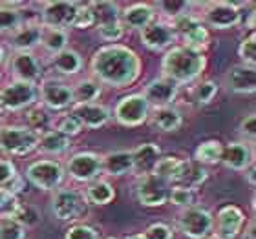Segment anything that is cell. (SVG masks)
<instances>
[{
	"instance_id": "obj_36",
	"label": "cell",
	"mask_w": 256,
	"mask_h": 239,
	"mask_svg": "<svg viewBox=\"0 0 256 239\" xmlns=\"http://www.w3.org/2000/svg\"><path fill=\"white\" fill-rule=\"evenodd\" d=\"M20 210L18 199L8 188H0V221L2 219H15Z\"/></svg>"
},
{
	"instance_id": "obj_11",
	"label": "cell",
	"mask_w": 256,
	"mask_h": 239,
	"mask_svg": "<svg viewBox=\"0 0 256 239\" xmlns=\"http://www.w3.org/2000/svg\"><path fill=\"white\" fill-rule=\"evenodd\" d=\"M202 16L203 24L214 29H230L242 24V11L232 2H208Z\"/></svg>"
},
{
	"instance_id": "obj_2",
	"label": "cell",
	"mask_w": 256,
	"mask_h": 239,
	"mask_svg": "<svg viewBox=\"0 0 256 239\" xmlns=\"http://www.w3.org/2000/svg\"><path fill=\"white\" fill-rule=\"evenodd\" d=\"M205 66H207V59H205L203 51L187 48L183 44L172 46L161 60L163 77L170 79L178 86L196 80L203 73Z\"/></svg>"
},
{
	"instance_id": "obj_7",
	"label": "cell",
	"mask_w": 256,
	"mask_h": 239,
	"mask_svg": "<svg viewBox=\"0 0 256 239\" xmlns=\"http://www.w3.org/2000/svg\"><path fill=\"white\" fill-rule=\"evenodd\" d=\"M52 212L60 221H74L86 214L84 194L74 188H57L52 197Z\"/></svg>"
},
{
	"instance_id": "obj_41",
	"label": "cell",
	"mask_w": 256,
	"mask_h": 239,
	"mask_svg": "<svg viewBox=\"0 0 256 239\" xmlns=\"http://www.w3.org/2000/svg\"><path fill=\"white\" fill-rule=\"evenodd\" d=\"M168 201L180 208L194 207V192L183 186H170V194H168Z\"/></svg>"
},
{
	"instance_id": "obj_21",
	"label": "cell",
	"mask_w": 256,
	"mask_h": 239,
	"mask_svg": "<svg viewBox=\"0 0 256 239\" xmlns=\"http://www.w3.org/2000/svg\"><path fill=\"white\" fill-rule=\"evenodd\" d=\"M225 86L227 90L238 95H247V93H254L256 90V68L246 66V64H238L227 71L225 75Z\"/></svg>"
},
{
	"instance_id": "obj_20",
	"label": "cell",
	"mask_w": 256,
	"mask_h": 239,
	"mask_svg": "<svg viewBox=\"0 0 256 239\" xmlns=\"http://www.w3.org/2000/svg\"><path fill=\"white\" fill-rule=\"evenodd\" d=\"M246 223V216L240 208L234 205H227L218 212L214 227H216V236H220L222 239H234L240 234Z\"/></svg>"
},
{
	"instance_id": "obj_10",
	"label": "cell",
	"mask_w": 256,
	"mask_h": 239,
	"mask_svg": "<svg viewBox=\"0 0 256 239\" xmlns=\"http://www.w3.org/2000/svg\"><path fill=\"white\" fill-rule=\"evenodd\" d=\"M170 186L172 185L168 181L150 174V176L139 177L138 185H136V196L143 207H163L168 201Z\"/></svg>"
},
{
	"instance_id": "obj_44",
	"label": "cell",
	"mask_w": 256,
	"mask_h": 239,
	"mask_svg": "<svg viewBox=\"0 0 256 239\" xmlns=\"http://www.w3.org/2000/svg\"><path fill=\"white\" fill-rule=\"evenodd\" d=\"M96 24V18H94V13H92L90 5L88 4H79L77 5V15H75L74 26L77 29H86V27H92Z\"/></svg>"
},
{
	"instance_id": "obj_49",
	"label": "cell",
	"mask_w": 256,
	"mask_h": 239,
	"mask_svg": "<svg viewBox=\"0 0 256 239\" xmlns=\"http://www.w3.org/2000/svg\"><path fill=\"white\" fill-rule=\"evenodd\" d=\"M16 177V168L15 165L8 159L0 161V188H6V185L13 183Z\"/></svg>"
},
{
	"instance_id": "obj_42",
	"label": "cell",
	"mask_w": 256,
	"mask_h": 239,
	"mask_svg": "<svg viewBox=\"0 0 256 239\" xmlns=\"http://www.w3.org/2000/svg\"><path fill=\"white\" fill-rule=\"evenodd\" d=\"M180 161L182 159H178V157H161L154 168V176L170 183L172 176H174V172H176L178 165H180Z\"/></svg>"
},
{
	"instance_id": "obj_30",
	"label": "cell",
	"mask_w": 256,
	"mask_h": 239,
	"mask_svg": "<svg viewBox=\"0 0 256 239\" xmlns=\"http://www.w3.org/2000/svg\"><path fill=\"white\" fill-rule=\"evenodd\" d=\"M52 66L62 75H75L79 73L80 68H82V59L77 51L66 48L60 53H55L52 57Z\"/></svg>"
},
{
	"instance_id": "obj_40",
	"label": "cell",
	"mask_w": 256,
	"mask_h": 239,
	"mask_svg": "<svg viewBox=\"0 0 256 239\" xmlns=\"http://www.w3.org/2000/svg\"><path fill=\"white\" fill-rule=\"evenodd\" d=\"M238 53H240L242 64L256 68V35L254 33H251L249 37L242 40L240 48H238Z\"/></svg>"
},
{
	"instance_id": "obj_22",
	"label": "cell",
	"mask_w": 256,
	"mask_h": 239,
	"mask_svg": "<svg viewBox=\"0 0 256 239\" xmlns=\"http://www.w3.org/2000/svg\"><path fill=\"white\" fill-rule=\"evenodd\" d=\"M72 115L80 122L82 128H101L110 121V110L99 102H90V104H74L72 106Z\"/></svg>"
},
{
	"instance_id": "obj_13",
	"label": "cell",
	"mask_w": 256,
	"mask_h": 239,
	"mask_svg": "<svg viewBox=\"0 0 256 239\" xmlns=\"http://www.w3.org/2000/svg\"><path fill=\"white\" fill-rule=\"evenodd\" d=\"M64 174H68L72 179L79 181V183L96 181L102 174L101 155L94 154V152H79V154L72 155L66 163Z\"/></svg>"
},
{
	"instance_id": "obj_31",
	"label": "cell",
	"mask_w": 256,
	"mask_h": 239,
	"mask_svg": "<svg viewBox=\"0 0 256 239\" xmlns=\"http://www.w3.org/2000/svg\"><path fill=\"white\" fill-rule=\"evenodd\" d=\"M20 4L16 2H2L0 4V33H13L24 24L22 11L16 9Z\"/></svg>"
},
{
	"instance_id": "obj_43",
	"label": "cell",
	"mask_w": 256,
	"mask_h": 239,
	"mask_svg": "<svg viewBox=\"0 0 256 239\" xmlns=\"http://www.w3.org/2000/svg\"><path fill=\"white\" fill-rule=\"evenodd\" d=\"M99 38L104 42H118L119 38L124 35V29L121 26V22H112V24H102L97 27Z\"/></svg>"
},
{
	"instance_id": "obj_56",
	"label": "cell",
	"mask_w": 256,
	"mask_h": 239,
	"mask_svg": "<svg viewBox=\"0 0 256 239\" xmlns=\"http://www.w3.org/2000/svg\"><path fill=\"white\" fill-rule=\"evenodd\" d=\"M0 80H2V75H0Z\"/></svg>"
},
{
	"instance_id": "obj_53",
	"label": "cell",
	"mask_w": 256,
	"mask_h": 239,
	"mask_svg": "<svg viewBox=\"0 0 256 239\" xmlns=\"http://www.w3.org/2000/svg\"><path fill=\"white\" fill-rule=\"evenodd\" d=\"M4 57H6V55H4V48H2V46H0V64L4 62Z\"/></svg>"
},
{
	"instance_id": "obj_45",
	"label": "cell",
	"mask_w": 256,
	"mask_h": 239,
	"mask_svg": "<svg viewBox=\"0 0 256 239\" xmlns=\"http://www.w3.org/2000/svg\"><path fill=\"white\" fill-rule=\"evenodd\" d=\"M64 239H99V232L88 225H75L66 230Z\"/></svg>"
},
{
	"instance_id": "obj_35",
	"label": "cell",
	"mask_w": 256,
	"mask_h": 239,
	"mask_svg": "<svg viewBox=\"0 0 256 239\" xmlns=\"http://www.w3.org/2000/svg\"><path fill=\"white\" fill-rule=\"evenodd\" d=\"M222 143L218 141H205L196 148V163L200 165H216L222 159Z\"/></svg>"
},
{
	"instance_id": "obj_37",
	"label": "cell",
	"mask_w": 256,
	"mask_h": 239,
	"mask_svg": "<svg viewBox=\"0 0 256 239\" xmlns=\"http://www.w3.org/2000/svg\"><path fill=\"white\" fill-rule=\"evenodd\" d=\"M216 93H218V86H216V82H212V80H202V82L194 86L190 91L192 101L196 102V104H200V106L208 104V102L216 97Z\"/></svg>"
},
{
	"instance_id": "obj_17",
	"label": "cell",
	"mask_w": 256,
	"mask_h": 239,
	"mask_svg": "<svg viewBox=\"0 0 256 239\" xmlns=\"http://www.w3.org/2000/svg\"><path fill=\"white\" fill-rule=\"evenodd\" d=\"M13 80H20L28 84H35L42 77V66L33 53H15L10 62Z\"/></svg>"
},
{
	"instance_id": "obj_9",
	"label": "cell",
	"mask_w": 256,
	"mask_h": 239,
	"mask_svg": "<svg viewBox=\"0 0 256 239\" xmlns=\"http://www.w3.org/2000/svg\"><path fill=\"white\" fill-rule=\"evenodd\" d=\"M148 115H150V106L141 93H132V95L123 97L118 102L116 110H114V119L121 126H128V128L141 126L143 122H146Z\"/></svg>"
},
{
	"instance_id": "obj_14",
	"label": "cell",
	"mask_w": 256,
	"mask_h": 239,
	"mask_svg": "<svg viewBox=\"0 0 256 239\" xmlns=\"http://www.w3.org/2000/svg\"><path fill=\"white\" fill-rule=\"evenodd\" d=\"M37 90L42 104L52 108V110H66V108L74 106L72 86L62 82V80L44 79L40 80V86H38Z\"/></svg>"
},
{
	"instance_id": "obj_23",
	"label": "cell",
	"mask_w": 256,
	"mask_h": 239,
	"mask_svg": "<svg viewBox=\"0 0 256 239\" xmlns=\"http://www.w3.org/2000/svg\"><path fill=\"white\" fill-rule=\"evenodd\" d=\"M156 20V9L150 4H132L128 5L126 9L121 11L119 22L123 29H130V31H141L143 27H146L150 22Z\"/></svg>"
},
{
	"instance_id": "obj_46",
	"label": "cell",
	"mask_w": 256,
	"mask_h": 239,
	"mask_svg": "<svg viewBox=\"0 0 256 239\" xmlns=\"http://www.w3.org/2000/svg\"><path fill=\"white\" fill-rule=\"evenodd\" d=\"M240 133H242V137L246 139V143H249V144L254 143V137H256V117H254V113H249V115H246V117L242 119Z\"/></svg>"
},
{
	"instance_id": "obj_34",
	"label": "cell",
	"mask_w": 256,
	"mask_h": 239,
	"mask_svg": "<svg viewBox=\"0 0 256 239\" xmlns=\"http://www.w3.org/2000/svg\"><path fill=\"white\" fill-rule=\"evenodd\" d=\"M40 46L52 55L60 53L68 46V33L64 29H54V27L42 26V37H40Z\"/></svg>"
},
{
	"instance_id": "obj_52",
	"label": "cell",
	"mask_w": 256,
	"mask_h": 239,
	"mask_svg": "<svg viewBox=\"0 0 256 239\" xmlns=\"http://www.w3.org/2000/svg\"><path fill=\"white\" fill-rule=\"evenodd\" d=\"M126 239H146V238H144V234H132V236H128Z\"/></svg>"
},
{
	"instance_id": "obj_24",
	"label": "cell",
	"mask_w": 256,
	"mask_h": 239,
	"mask_svg": "<svg viewBox=\"0 0 256 239\" xmlns=\"http://www.w3.org/2000/svg\"><path fill=\"white\" fill-rule=\"evenodd\" d=\"M40 37H42V26L28 22L11 33L10 46L15 49V53H32V49L40 44Z\"/></svg>"
},
{
	"instance_id": "obj_19",
	"label": "cell",
	"mask_w": 256,
	"mask_h": 239,
	"mask_svg": "<svg viewBox=\"0 0 256 239\" xmlns=\"http://www.w3.org/2000/svg\"><path fill=\"white\" fill-rule=\"evenodd\" d=\"M252 159H254V154H252L251 144L246 141H236V143L225 144L222 148L220 163H224L229 170L246 172L249 166H252Z\"/></svg>"
},
{
	"instance_id": "obj_18",
	"label": "cell",
	"mask_w": 256,
	"mask_h": 239,
	"mask_svg": "<svg viewBox=\"0 0 256 239\" xmlns=\"http://www.w3.org/2000/svg\"><path fill=\"white\" fill-rule=\"evenodd\" d=\"M208 172L207 168L196 161H180L176 172L170 179L172 186H183V188H188V190H196L207 181Z\"/></svg>"
},
{
	"instance_id": "obj_38",
	"label": "cell",
	"mask_w": 256,
	"mask_h": 239,
	"mask_svg": "<svg viewBox=\"0 0 256 239\" xmlns=\"http://www.w3.org/2000/svg\"><path fill=\"white\" fill-rule=\"evenodd\" d=\"M55 132L62 133L66 137H75V135H79L82 132V126H80V122L72 115V113H64L60 117L55 119V126H54Z\"/></svg>"
},
{
	"instance_id": "obj_55",
	"label": "cell",
	"mask_w": 256,
	"mask_h": 239,
	"mask_svg": "<svg viewBox=\"0 0 256 239\" xmlns=\"http://www.w3.org/2000/svg\"><path fill=\"white\" fill-rule=\"evenodd\" d=\"M108 239H118V238H108Z\"/></svg>"
},
{
	"instance_id": "obj_15",
	"label": "cell",
	"mask_w": 256,
	"mask_h": 239,
	"mask_svg": "<svg viewBox=\"0 0 256 239\" xmlns=\"http://www.w3.org/2000/svg\"><path fill=\"white\" fill-rule=\"evenodd\" d=\"M139 38H141L143 46H146L152 51H163V49L174 46V42L178 40L170 24L161 20L150 22L148 26L143 27L139 31Z\"/></svg>"
},
{
	"instance_id": "obj_3",
	"label": "cell",
	"mask_w": 256,
	"mask_h": 239,
	"mask_svg": "<svg viewBox=\"0 0 256 239\" xmlns=\"http://www.w3.org/2000/svg\"><path fill=\"white\" fill-rule=\"evenodd\" d=\"M40 133L28 126L0 128V152L6 155H28L38 146Z\"/></svg>"
},
{
	"instance_id": "obj_33",
	"label": "cell",
	"mask_w": 256,
	"mask_h": 239,
	"mask_svg": "<svg viewBox=\"0 0 256 239\" xmlns=\"http://www.w3.org/2000/svg\"><path fill=\"white\" fill-rule=\"evenodd\" d=\"M88 5H90L92 13H94V18H96L97 26H102V24H112V22H119L121 9H119V4H116V2L101 0V2H90Z\"/></svg>"
},
{
	"instance_id": "obj_8",
	"label": "cell",
	"mask_w": 256,
	"mask_h": 239,
	"mask_svg": "<svg viewBox=\"0 0 256 239\" xmlns=\"http://www.w3.org/2000/svg\"><path fill=\"white\" fill-rule=\"evenodd\" d=\"M170 27L174 35H176V38H182L183 46H187V48L202 51V48L208 40V31L205 24L194 15H190V13L174 18L170 22Z\"/></svg>"
},
{
	"instance_id": "obj_48",
	"label": "cell",
	"mask_w": 256,
	"mask_h": 239,
	"mask_svg": "<svg viewBox=\"0 0 256 239\" xmlns=\"http://www.w3.org/2000/svg\"><path fill=\"white\" fill-rule=\"evenodd\" d=\"M144 238L146 239H172L174 238V232H172L170 227H166L165 223H154L146 229Z\"/></svg>"
},
{
	"instance_id": "obj_32",
	"label": "cell",
	"mask_w": 256,
	"mask_h": 239,
	"mask_svg": "<svg viewBox=\"0 0 256 239\" xmlns=\"http://www.w3.org/2000/svg\"><path fill=\"white\" fill-rule=\"evenodd\" d=\"M114 197H116L114 186L108 181L102 179L92 181L84 194L86 203H92V205H108V203L114 201Z\"/></svg>"
},
{
	"instance_id": "obj_28",
	"label": "cell",
	"mask_w": 256,
	"mask_h": 239,
	"mask_svg": "<svg viewBox=\"0 0 256 239\" xmlns=\"http://www.w3.org/2000/svg\"><path fill=\"white\" fill-rule=\"evenodd\" d=\"M42 154L48 155H60L70 148V139L62 133L55 132V130H46L40 133L38 137V146Z\"/></svg>"
},
{
	"instance_id": "obj_25",
	"label": "cell",
	"mask_w": 256,
	"mask_h": 239,
	"mask_svg": "<svg viewBox=\"0 0 256 239\" xmlns=\"http://www.w3.org/2000/svg\"><path fill=\"white\" fill-rule=\"evenodd\" d=\"M160 159H161V150L158 144L154 143L139 144L138 148L132 150L134 174H138L139 177L154 174V168Z\"/></svg>"
},
{
	"instance_id": "obj_51",
	"label": "cell",
	"mask_w": 256,
	"mask_h": 239,
	"mask_svg": "<svg viewBox=\"0 0 256 239\" xmlns=\"http://www.w3.org/2000/svg\"><path fill=\"white\" fill-rule=\"evenodd\" d=\"M246 172H249L247 174V179H249V183H251V186H254V165L252 166H249Z\"/></svg>"
},
{
	"instance_id": "obj_27",
	"label": "cell",
	"mask_w": 256,
	"mask_h": 239,
	"mask_svg": "<svg viewBox=\"0 0 256 239\" xmlns=\"http://www.w3.org/2000/svg\"><path fill=\"white\" fill-rule=\"evenodd\" d=\"M150 119L158 130L161 132H176L183 124L182 113L178 112L174 106H161V108H152L150 110Z\"/></svg>"
},
{
	"instance_id": "obj_6",
	"label": "cell",
	"mask_w": 256,
	"mask_h": 239,
	"mask_svg": "<svg viewBox=\"0 0 256 239\" xmlns=\"http://www.w3.org/2000/svg\"><path fill=\"white\" fill-rule=\"evenodd\" d=\"M26 177L38 190L55 192L64 179V168L57 161H35L26 168Z\"/></svg>"
},
{
	"instance_id": "obj_5",
	"label": "cell",
	"mask_w": 256,
	"mask_h": 239,
	"mask_svg": "<svg viewBox=\"0 0 256 239\" xmlns=\"http://www.w3.org/2000/svg\"><path fill=\"white\" fill-rule=\"evenodd\" d=\"M38 101V90L35 84L11 80L0 90V108L6 112H20L33 106Z\"/></svg>"
},
{
	"instance_id": "obj_57",
	"label": "cell",
	"mask_w": 256,
	"mask_h": 239,
	"mask_svg": "<svg viewBox=\"0 0 256 239\" xmlns=\"http://www.w3.org/2000/svg\"><path fill=\"white\" fill-rule=\"evenodd\" d=\"M0 128H2V124H0Z\"/></svg>"
},
{
	"instance_id": "obj_12",
	"label": "cell",
	"mask_w": 256,
	"mask_h": 239,
	"mask_svg": "<svg viewBox=\"0 0 256 239\" xmlns=\"http://www.w3.org/2000/svg\"><path fill=\"white\" fill-rule=\"evenodd\" d=\"M77 5H79L77 2H70V0L46 2L42 5V11H40V26L66 31V27L74 26Z\"/></svg>"
},
{
	"instance_id": "obj_4",
	"label": "cell",
	"mask_w": 256,
	"mask_h": 239,
	"mask_svg": "<svg viewBox=\"0 0 256 239\" xmlns=\"http://www.w3.org/2000/svg\"><path fill=\"white\" fill-rule=\"evenodd\" d=\"M178 229L188 239H207L208 236H212L214 218L202 207L183 208L178 214Z\"/></svg>"
},
{
	"instance_id": "obj_54",
	"label": "cell",
	"mask_w": 256,
	"mask_h": 239,
	"mask_svg": "<svg viewBox=\"0 0 256 239\" xmlns=\"http://www.w3.org/2000/svg\"><path fill=\"white\" fill-rule=\"evenodd\" d=\"M207 239H222V238H220V236H216V234H214V236H208Z\"/></svg>"
},
{
	"instance_id": "obj_26",
	"label": "cell",
	"mask_w": 256,
	"mask_h": 239,
	"mask_svg": "<svg viewBox=\"0 0 256 239\" xmlns=\"http://www.w3.org/2000/svg\"><path fill=\"white\" fill-rule=\"evenodd\" d=\"M102 174L112 177H123L128 174H134V161L132 150H116L110 154L102 155Z\"/></svg>"
},
{
	"instance_id": "obj_39",
	"label": "cell",
	"mask_w": 256,
	"mask_h": 239,
	"mask_svg": "<svg viewBox=\"0 0 256 239\" xmlns=\"http://www.w3.org/2000/svg\"><path fill=\"white\" fill-rule=\"evenodd\" d=\"M26 229L16 219H2L0 221V239H24Z\"/></svg>"
},
{
	"instance_id": "obj_16",
	"label": "cell",
	"mask_w": 256,
	"mask_h": 239,
	"mask_svg": "<svg viewBox=\"0 0 256 239\" xmlns=\"http://www.w3.org/2000/svg\"><path fill=\"white\" fill-rule=\"evenodd\" d=\"M141 95L148 102L150 110L161 106H172V101L178 95V84L166 77H160V79L150 80L148 84L144 86Z\"/></svg>"
},
{
	"instance_id": "obj_47",
	"label": "cell",
	"mask_w": 256,
	"mask_h": 239,
	"mask_svg": "<svg viewBox=\"0 0 256 239\" xmlns=\"http://www.w3.org/2000/svg\"><path fill=\"white\" fill-rule=\"evenodd\" d=\"M160 7L166 16H170L172 20H174L178 16L187 15L188 2H160Z\"/></svg>"
},
{
	"instance_id": "obj_1",
	"label": "cell",
	"mask_w": 256,
	"mask_h": 239,
	"mask_svg": "<svg viewBox=\"0 0 256 239\" xmlns=\"http://www.w3.org/2000/svg\"><path fill=\"white\" fill-rule=\"evenodd\" d=\"M92 73L99 84L124 88L138 80L141 59L134 49L121 44L102 46L92 57Z\"/></svg>"
},
{
	"instance_id": "obj_29",
	"label": "cell",
	"mask_w": 256,
	"mask_h": 239,
	"mask_svg": "<svg viewBox=\"0 0 256 239\" xmlns=\"http://www.w3.org/2000/svg\"><path fill=\"white\" fill-rule=\"evenodd\" d=\"M74 104H90L101 97V84L96 79H82L72 86Z\"/></svg>"
},
{
	"instance_id": "obj_50",
	"label": "cell",
	"mask_w": 256,
	"mask_h": 239,
	"mask_svg": "<svg viewBox=\"0 0 256 239\" xmlns=\"http://www.w3.org/2000/svg\"><path fill=\"white\" fill-rule=\"evenodd\" d=\"M30 126L33 132H37L38 130H42L44 126H46V122H48V117H46V112H42V110H33L32 113H30Z\"/></svg>"
}]
</instances>
